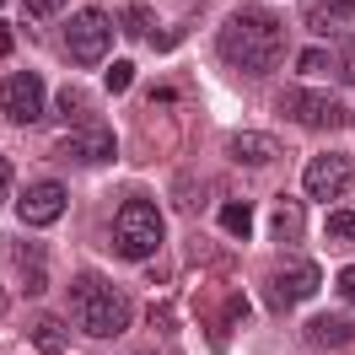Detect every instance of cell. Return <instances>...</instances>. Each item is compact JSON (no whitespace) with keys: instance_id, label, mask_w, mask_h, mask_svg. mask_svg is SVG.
I'll return each instance as SVG.
<instances>
[{"instance_id":"22","label":"cell","mask_w":355,"mask_h":355,"mask_svg":"<svg viewBox=\"0 0 355 355\" xmlns=\"http://www.w3.org/2000/svg\"><path fill=\"white\" fill-rule=\"evenodd\" d=\"M130 81H135V65H130V60H113V65H108V92H124Z\"/></svg>"},{"instance_id":"23","label":"cell","mask_w":355,"mask_h":355,"mask_svg":"<svg viewBox=\"0 0 355 355\" xmlns=\"http://www.w3.org/2000/svg\"><path fill=\"white\" fill-rule=\"evenodd\" d=\"M22 11L33 17V22H49V17L60 11V0H22Z\"/></svg>"},{"instance_id":"3","label":"cell","mask_w":355,"mask_h":355,"mask_svg":"<svg viewBox=\"0 0 355 355\" xmlns=\"http://www.w3.org/2000/svg\"><path fill=\"white\" fill-rule=\"evenodd\" d=\"M162 210L151 200H124L119 205V221H113V253L119 259H151L162 248Z\"/></svg>"},{"instance_id":"18","label":"cell","mask_w":355,"mask_h":355,"mask_svg":"<svg viewBox=\"0 0 355 355\" xmlns=\"http://www.w3.org/2000/svg\"><path fill=\"white\" fill-rule=\"evenodd\" d=\"M60 113H65V119H76L81 130L92 124V108H87V97H81V87H65V92H60Z\"/></svg>"},{"instance_id":"20","label":"cell","mask_w":355,"mask_h":355,"mask_svg":"<svg viewBox=\"0 0 355 355\" xmlns=\"http://www.w3.org/2000/svg\"><path fill=\"white\" fill-rule=\"evenodd\" d=\"M296 70H302V76H323V70H329V54H323V49H302V54H296Z\"/></svg>"},{"instance_id":"17","label":"cell","mask_w":355,"mask_h":355,"mask_svg":"<svg viewBox=\"0 0 355 355\" xmlns=\"http://www.w3.org/2000/svg\"><path fill=\"white\" fill-rule=\"evenodd\" d=\"M221 226L226 232H232V237H248V232H253V210H248V205H221Z\"/></svg>"},{"instance_id":"2","label":"cell","mask_w":355,"mask_h":355,"mask_svg":"<svg viewBox=\"0 0 355 355\" xmlns=\"http://www.w3.org/2000/svg\"><path fill=\"white\" fill-rule=\"evenodd\" d=\"M70 312H76V329L92 339H113V334L130 329V296L103 280V275H76L70 280Z\"/></svg>"},{"instance_id":"26","label":"cell","mask_w":355,"mask_h":355,"mask_svg":"<svg viewBox=\"0 0 355 355\" xmlns=\"http://www.w3.org/2000/svg\"><path fill=\"white\" fill-rule=\"evenodd\" d=\"M11 178H17V173H11V162L0 156V200H6V189H11Z\"/></svg>"},{"instance_id":"24","label":"cell","mask_w":355,"mask_h":355,"mask_svg":"<svg viewBox=\"0 0 355 355\" xmlns=\"http://www.w3.org/2000/svg\"><path fill=\"white\" fill-rule=\"evenodd\" d=\"M334 70H339V81H355V38L345 44V54H339V65H334Z\"/></svg>"},{"instance_id":"27","label":"cell","mask_w":355,"mask_h":355,"mask_svg":"<svg viewBox=\"0 0 355 355\" xmlns=\"http://www.w3.org/2000/svg\"><path fill=\"white\" fill-rule=\"evenodd\" d=\"M11 49H17V33H11V27L0 22V54H11Z\"/></svg>"},{"instance_id":"15","label":"cell","mask_w":355,"mask_h":355,"mask_svg":"<svg viewBox=\"0 0 355 355\" xmlns=\"http://www.w3.org/2000/svg\"><path fill=\"white\" fill-rule=\"evenodd\" d=\"M6 253H11V259H22V286H27V291H44V253H38V248L11 243Z\"/></svg>"},{"instance_id":"6","label":"cell","mask_w":355,"mask_h":355,"mask_svg":"<svg viewBox=\"0 0 355 355\" xmlns=\"http://www.w3.org/2000/svg\"><path fill=\"white\" fill-rule=\"evenodd\" d=\"M0 108H6V119H11V124H38V119H44V108H49L44 81H38L33 70L11 76V81L0 87Z\"/></svg>"},{"instance_id":"9","label":"cell","mask_w":355,"mask_h":355,"mask_svg":"<svg viewBox=\"0 0 355 355\" xmlns=\"http://www.w3.org/2000/svg\"><path fill=\"white\" fill-rule=\"evenodd\" d=\"M312 291H318V269L302 264V259H291V264H280L275 275H269V286H264V302L269 307H296V302H307Z\"/></svg>"},{"instance_id":"8","label":"cell","mask_w":355,"mask_h":355,"mask_svg":"<svg viewBox=\"0 0 355 355\" xmlns=\"http://www.w3.org/2000/svg\"><path fill=\"white\" fill-rule=\"evenodd\" d=\"M17 216H22V226H33V232L54 226L60 216H65V183H60V178L27 183V189H22V200H17Z\"/></svg>"},{"instance_id":"28","label":"cell","mask_w":355,"mask_h":355,"mask_svg":"<svg viewBox=\"0 0 355 355\" xmlns=\"http://www.w3.org/2000/svg\"><path fill=\"white\" fill-rule=\"evenodd\" d=\"M0 312H6V296H0Z\"/></svg>"},{"instance_id":"29","label":"cell","mask_w":355,"mask_h":355,"mask_svg":"<svg viewBox=\"0 0 355 355\" xmlns=\"http://www.w3.org/2000/svg\"><path fill=\"white\" fill-rule=\"evenodd\" d=\"M0 6H6V0H0Z\"/></svg>"},{"instance_id":"13","label":"cell","mask_w":355,"mask_h":355,"mask_svg":"<svg viewBox=\"0 0 355 355\" xmlns=\"http://www.w3.org/2000/svg\"><path fill=\"white\" fill-rule=\"evenodd\" d=\"M33 345L44 355H65V345H70V329L60 323V318H38L33 323Z\"/></svg>"},{"instance_id":"25","label":"cell","mask_w":355,"mask_h":355,"mask_svg":"<svg viewBox=\"0 0 355 355\" xmlns=\"http://www.w3.org/2000/svg\"><path fill=\"white\" fill-rule=\"evenodd\" d=\"M339 296H345V302H350V307H355V264L345 269V275H339Z\"/></svg>"},{"instance_id":"4","label":"cell","mask_w":355,"mask_h":355,"mask_svg":"<svg viewBox=\"0 0 355 355\" xmlns=\"http://www.w3.org/2000/svg\"><path fill=\"white\" fill-rule=\"evenodd\" d=\"M113 44V22L97 11V6H87V11H76L65 27V54L76 60V65H97L103 54H108Z\"/></svg>"},{"instance_id":"5","label":"cell","mask_w":355,"mask_h":355,"mask_svg":"<svg viewBox=\"0 0 355 355\" xmlns=\"http://www.w3.org/2000/svg\"><path fill=\"white\" fill-rule=\"evenodd\" d=\"M286 119L291 124H307V130H339L350 113H345V103L339 97H329V92H286Z\"/></svg>"},{"instance_id":"19","label":"cell","mask_w":355,"mask_h":355,"mask_svg":"<svg viewBox=\"0 0 355 355\" xmlns=\"http://www.w3.org/2000/svg\"><path fill=\"white\" fill-rule=\"evenodd\" d=\"M119 22H124L130 38H146V33H151V6H124V17H119Z\"/></svg>"},{"instance_id":"11","label":"cell","mask_w":355,"mask_h":355,"mask_svg":"<svg viewBox=\"0 0 355 355\" xmlns=\"http://www.w3.org/2000/svg\"><path fill=\"white\" fill-rule=\"evenodd\" d=\"M355 339V318H339V312H323L307 323V345L312 350H329V345H350Z\"/></svg>"},{"instance_id":"1","label":"cell","mask_w":355,"mask_h":355,"mask_svg":"<svg viewBox=\"0 0 355 355\" xmlns=\"http://www.w3.org/2000/svg\"><path fill=\"white\" fill-rule=\"evenodd\" d=\"M280 49H286V33H280V22H275L269 11H259V6L232 11L221 22V60L232 70L269 76V70L280 65Z\"/></svg>"},{"instance_id":"14","label":"cell","mask_w":355,"mask_h":355,"mask_svg":"<svg viewBox=\"0 0 355 355\" xmlns=\"http://www.w3.org/2000/svg\"><path fill=\"white\" fill-rule=\"evenodd\" d=\"M232 151H237V162H253V167H264V162H275V140H264V135H237L232 140Z\"/></svg>"},{"instance_id":"16","label":"cell","mask_w":355,"mask_h":355,"mask_svg":"<svg viewBox=\"0 0 355 355\" xmlns=\"http://www.w3.org/2000/svg\"><path fill=\"white\" fill-rule=\"evenodd\" d=\"M329 243L334 248H355V210H334L329 216Z\"/></svg>"},{"instance_id":"7","label":"cell","mask_w":355,"mask_h":355,"mask_svg":"<svg viewBox=\"0 0 355 355\" xmlns=\"http://www.w3.org/2000/svg\"><path fill=\"white\" fill-rule=\"evenodd\" d=\"M350 156H339V151H323V156H312L307 162V173H302V189H307V200H339L345 189H350Z\"/></svg>"},{"instance_id":"21","label":"cell","mask_w":355,"mask_h":355,"mask_svg":"<svg viewBox=\"0 0 355 355\" xmlns=\"http://www.w3.org/2000/svg\"><path fill=\"white\" fill-rule=\"evenodd\" d=\"M318 11H323L329 22H350V17H355V0H318Z\"/></svg>"},{"instance_id":"10","label":"cell","mask_w":355,"mask_h":355,"mask_svg":"<svg viewBox=\"0 0 355 355\" xmlns=\"http://www.w3.org/2000/svg\"><path fill=\"white\" fill-rule=\"evenodd\" d=\"M60 151H65L70 162H113V156H119V140H113L103 124H87V130L65 135V146H60Z\"/></svg>"},{"instance_id":"12","label":"cell","mask_w":355,"mask_h":355,"mask_svg":"<svg viewBox=\"0 0 355 355\" xmlns=\"http://www.w3.org/2000/svg\"><path fill=\"white\" fill-rule=\"evenodd\" d=\"M302 232H307V221H302V205L280 200L275 210H269V237H275V243H302Z\"/></svg>"}]
</instances>
